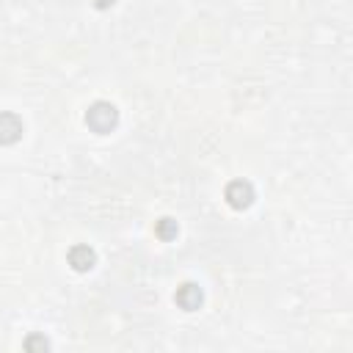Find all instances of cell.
I'll use <instances>...</instances> for the list:
<instances>
[{
	"label": "cell",
	"mask_w": 353,
	"mask_h": 353,
	"mask_svg": "<svg viewBox=\"0 0 353 353\" xmlns=\"http://www.w3.org/2000/svg\"><path fill=\"white\" fill-rule=\"evenodd\" d=\"M69 265L77 270V273H85L97 265V254L91 245H72L69 248Z\"/></svg>",
	"instance_id": "5b68a950"
},
{
	"label": "cell",
	"mask_w": 353,
	"mask_h": 353,
	"mask_svg": "<svg viewBox=\"0 0 353 353\" xmlns=\"http://www.w3.org/2000/svg\"><path fill=\"white\" fill-rule=\"evenodd\" d=\"M22 119L17 113H0V143L3 146H11L22 138Z\"/></svg>",
	"instance_id": "277c9868"
},
{
	"label": "cell",
	"mask_w": 353,
	"mask_h": 353,
	"mask_svg": "<svg viewBox=\"0 0 353 353\" xmlns=\"http://www.w3.org/2000/svg\"><path fill=\"white\" fill-rule=\"evenodd\" d=\"M154 234L160 237V240H174L176 234H179V226H176V221L174 218H160L157 221V226H154Z\"/></svg>",
	"instance_id": "8992f818"
},
{
	"label": "cell",
	"mask_w": 353,
	"mask_h": 353,
	"mask_svg": "<svg viewBox=\"0 0 353 353\" xmlns=\"http://www.w3.org/2000/svg\"><path fill=\"white\" fill-rule=\"evenodd\" d=\"M25 347H28V350H33V347H41V350H44V347H50V342H47L44 336H30V339L25 342Z\"/></svg>",
	"instance_id": "52a82bcc"
},
{
	"label": "cell",
	"mask_w": 353,
	"mask_h": 353,
	"mask_svg": "<svg viewBox=\"0 0 353 353\" xmlns=\"http://www.w3.org/2000/svg\"><path fill=\"white\" fill-rule=\"evenodd\" d=\"M223 196H226L229 207H234V210H248V207L254 204V199H256L254 185H251L248 179H232V182L226 185Z\"/></svg>",
	"instance_id": "7a4b0ae2"
},
{
	"label": "cell",
	"mask_w": 353,
	"mask_h": 353,
	"mask_svg": "<svg viewBox=\"0 0 353 353\" xmlns=\"http://www.w3.org/2000/svg\"><path fill=\"white\" fill-rule=\"evenodd\" d=\"M85 124H88L94 132H99V135L110 132V130L119 124V110H116V105H113V102H105V99H97V102L85 110Z\"/></svg>",
	"instance_id": "6da1fadb"
},
{
	"label": "cell",
	"mask_w": 353,
	"mask_h": 353,
	"mask_svg": "<svg viewBox=\"0 0 353 353\" xmlns=\"http://www.w3.org/2000/svg\"><path fill=\"white\" fill-rule=\"evenodd\" d=\"M174 301H176V306L179 309H185V312H193V309H199L201 306V301H204V292H201V287L199 284H193V281H185L176 292H174Z\"/></svg>",
	"instance_id": "3957f363"
}]
</instances>
